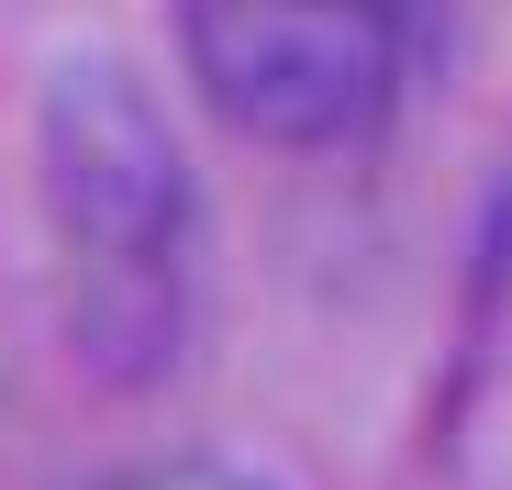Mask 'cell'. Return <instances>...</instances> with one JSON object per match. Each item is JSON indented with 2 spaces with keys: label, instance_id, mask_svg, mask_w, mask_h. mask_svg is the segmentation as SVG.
Listing matches in <instances>:
<instances>
[{
  "label": "cell",
  "instance_id": "obj_1",
  "mask_svg": "<svg viewBox=\"0 0 512 490\" xmlns=\"http://www.w3.org/2000/svg\"><path fill=\"white\" fill-rule=\"evenodd\" d=\"M34 190L56 234V301L67 357L145 390L179 368L190 301H201V179L167 101L123 56H56L34 101Z\"/></svg>",
  "mask_w": 512,
  "mask_h": 490
},
{
  "label": "cell",
  "instance_id": "obj_2",
  "mask_svg": "<svg viewBox=\"0 0 512 490\" xmlns=\"http://www.w3.org/2000/svg\"><path fill=\"white\" fill-rule=\"evenodd\" d=\"M435 34L446 0H179L201 112L268 156L379 145Z\"/></svg>",
  "mask_w": 512,
  "mask_h": 490
},
{
  "label": "cell",
  "instance_id": "obj_3",
  "mask_svg": "<svg viewBox=\"0 0 512 490\" xmlns=\"http://www.w3.org/2000/svg\"><path fill=\"white\" fill-rule=\"evenodd\" d=\"M67 490H279V479H256L234 457H123V468H90Z\"/></svg>",
  "mask_w": 512,
  "mask_h": 490
}]
</instances>
